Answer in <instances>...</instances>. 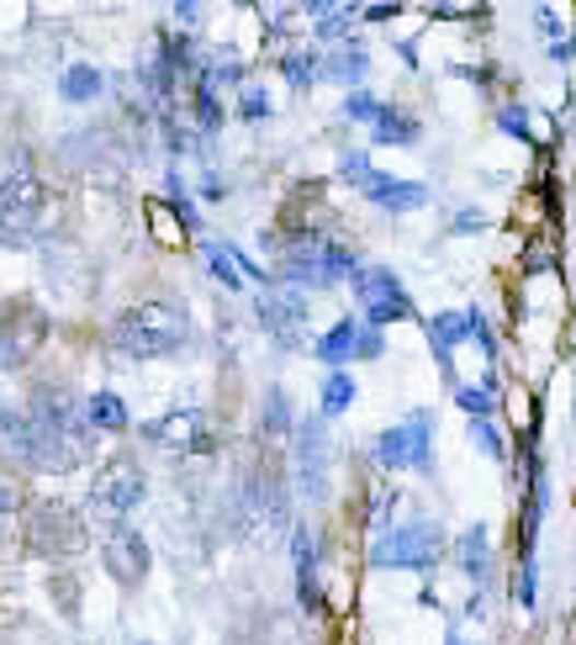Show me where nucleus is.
<instances>
[{
    "label": "nucleus",
    "mask_w": 576,
    "mask_h": 645,
    "mask_svg": "<svg viewBox=\"0 0 576 645\" xmlns=\"http://www.w3.org/2000/svg\"><path fill=\"white\" fill-rule=\"evenodd\" d=\"M381 349H387V338H381L376 323H365V318H338L334 329L312 344V355L334 370L355 366V360H381Z\"/></svg>",
    "instance_id": "ddd939ff"
},
{
    "label": "nucleus",
    "mask_w": 576,
    "mask_h": 645,
    "mask_svg": "<svg viewBox=\"0 0 576 645\" xmlns=\"http://www.w3.org/2000/svg\"><path fill=\"white\" fill-rule=\"evenodd\" d=\"M48 312L27 302V297H16V302H5L0 308V376H11V370H22L48 344Z\"/></svg>",
    "instance_id": "1a4fd4ad"
},
{
    "label": "nucleus",
    "mask_w": 576,
    "mask_h": 645,
    "mask_svg": "<svg viewBox=\"0 0 576 645\" xmlns=\"http://www.w3.org/2000/svg\"><path fill=\"white\" fill-rule=\"evenodd\" d=\"M338 175H344V181L355 185V191H365V185L376 181V175H381V170H376V164H370V154H344V164H338Z\"/></svg>",
    "instance_id": "c756f323"
},
{
    "label": "nucleus",
    "mask_w": 576,
    "mask_h": 645,
    "mask_svg": "<svg viewBox=\"0 0 576 645\" xmlns=\"http://www.w3.org/2000/svg\"><path fill=\"white\" fill-rule=\"evenodd\" d=\"M297 487L323 503L329 497V418H302L297 424Z\"/></svg>",
    "instance_id": "4468645a"
},
{
    "label": "nucleus",
    "mask_w": 576,
    "mask_h": 645,
    "mask_svg": "<svg viewBox=\"0 0 576 645\" xmlns=\"http://www.w3.org/2000/svg\"><path fill=\"white\" fill-rule=\"evenodd\" d=\"M101 566H106V577L117 587H143L153 566L149 540L138 529H127V523H106L101 529Z\"/></svg>",
    "instance_id": "f8f14e48"
},
{
    "label": "nucleus",
    "mask_w": 576,
    "mask_h": 645,
    "mask_svg": "<svg viewBox=\"0 0 576 645\" xmlns=\"http://www.w3.org/2000/svg\"><path fill=\"white\" fill-rule=\"evenodd\" d=\"M471 338H476V312H439V318H428V349H434V360H439L450 387H460L456 349L471 344Z\"/></svg>",
    "instance_id": "dca6fc26"
},
{
    "label": "nucleus",
    "mask_w": 576,
    "mask_h": 645,
    "mask_svg": "<svg viewBox=\"0 0 576 645\" xmlns=\"http://www.w3.org/2000/svg\"><path fill=\"white\" fill-rule=\"evenodd\" d=\"M48 592H54V603L64 598V609H69V614L80 609V598H74V577H54V583H48Z\"/></svg>",
    "instance_id": "f704fd0d"
},
{
    "label": "nucleus",
    "mask_w": 576,
    "mask_h": 645,
    "mask_svg": "<svg viewBox=\"0 0 576 645\" xmlns=\"http://www.w3.org/2000/svg\"><path fill=\"white\" fill-rule=\"evenodd\" d=\"M360 16L365 22H387V16H396V5H365Z\"/></svg>",
    "instance_id": "4c0bfd02"
},
{
    "label": "nucleus",
    "mask_w": 576,
    "mask_h": 645,
    "mask_svg": "<svg viewBox=\"0 0 576 645\" xmlns=\"http://www.w3.org/2000/svg\"><path fill=\"white\" fill-rule=\"evenodd\" d=\"M445 645H465V641H460V635H456V630H450V635H445Z\"/></svg>",
    "instance_id": "58836bf2"
},
{
    "label": "nucleus",
    "mask_w": 576,
    "mask_h": 645,
    "mask_svg": "<svg viewBox=\"0 0 576 645\" xmlns=\"http://www.w3.org/2000/svg\"><path fill=\"white\" fill-rule=\"evenodd\" d=\"M534 583H540V577H534V555H518V572H514V603L534 609V598H540V592H534Z\"/></svg>",
    "instance_id": "cd10ccee"
},
{
    "label": "nucleus",
    "mask_w": 576,
    "mask_h": 645,
    "mask_svg": "<svg viewBox=\"0 0 576 645\" xmlns=\"http://www.w3.org/2000/svg\"><path fill=\"white\" fill-rule=\"evenodd\" d=\"M381 112H387V101H376L370 91H349V101H344V117H349V123L376 127L381 123Z\"/></svg>",
    "instance_id": "bb28decb"
},
{
    "label": "nucleus",
    "mask_w": 576,
    "mask_h": 645,
    "mask_svg": "<svg viewBox=\"0 0 576 645\" xmlns=\"http://www.w3.org/2000/svg\"><path fill=\"white\" fill-rule=\"evenodd\" d=\"M48 217H54V196L37 175H16V181L0 185V244L22 249L32 239H43Z\"/></svg>",
    "instance_id": "20e7f679"
},
{
    "label": "nucleus",
    "mask_w": 576,
    "mask_h": 645,
    "mask_svg": "<svg viewBox=\"0 0 576 645\" xmlns=\"http://www.w3.org/2000/svg\"><path fill=\"white\" fill-rule=\"evenodd\" d=\"M323 74L338 80V85H349V91H365V48L349 37L344 48H334V54L323 59Z\"/></svg>",
    "instance_id": "4be33fe9"
},
{
    "label": "nucleus",
    "mask_w": 576,
    "mask_h": 645,
    "mask_svg": "<svg viewBox=\"0 0 576 645\" xmlns=\"http://www.w3.org/2000/svg\"><path fill=\"white\" fill-rule=\"evenodd\" d=\"M27 418L37 424L43 439L54 445H69L80 456H91V418H85V402L74 398L69 387H32V402H27Z\"/></svg>",
    "instance_id": "39448f33"
},
{
    "label": "nucleus",
    "mask_w": 576,
    "mask_h": 645,
    "mask_svg": "<svg viewBox=\"0 0 576 645\" xmlns=\"http://www.w3.org/2000/svg\"><path fill=\"white\" fill-rule=\"evenodd\" d=\"M280 74H286L291 85H312V80L323 74V59H318V54H280Z\"/></svg>",
    "instance_id": "393cba45"
},
{
    "label": "nucleus",
    "mask_w": 576,
    "mask_h": 645,
    "mask_svg": "<svg viewBox=\"0 0 576 645\" xmlns=\"http://www.w3.org/2000/svg\"><path fill=\"white\" fill-rule=\"evenodd\" d=\"M101 95H106V74L95 64H69L59 74V101H69V106H91Z\"/></svg>",
    "instance_id": "aec40b11"
},
{
    "label": "nucleus",
    "mask_w": 576,
    "mask_h": 645,
    "mask_svg": "<svg viewBox=\"0 0 576 645\" xmlns=\"http://www.w3.org/2000/svg\"><path fill=\"white\" fill-rule=\"evenodd\" d=\"M254 308H260V323H265V334H270L280 349H297V344H302V329H307V291H291V286H265Z\"/></svg>",
    "instance_id": "2eb2a0df"
},
{
    "label": "nucleus",
    "mask_w": 576,
    "mask_h": 645,
    "mask_svg": "<svg viewBox=\"0 0 576 645\" xmlns=\"http://www.w3.org/2000/svg\"><path fill=\"white\" fill-rule=\"evenodd\" d=\"M355 270H360V254L334 244V239H318V233L291 239L280 249V260H275V276L286 280L291 291H329L338 280H355Z\"/></svg>",
    "instance_id": "f03ea898"
},
{
    "label": "nucleus",
    "mask_w": 576,
    "mask_h": 645,
    "mask_svg": "<svg viewBox=\"0 0 576 645\" xmlns=\"http://www.w3.org/2000/svg\"><path fill=\"white\" fill-rule=\"evenodd\" d=\"M143 497H149V476H143V465L133 456H112L91 476V514L106 523H122L127 514H138Z\"/></svg>",
    "instance_id": "0eeeda50"
},
{
    "label": "nucleus",
    "mask_w": 576,
    "mask_h": 645,
    "mask_svg": "<svg viewBox=\"0 0 576 645\" xmlns=\"http://www.w3.org/2000/svg\"><path fill=\"white\" fill-rule=\"evenodd\" d=\"M456 555H460V572H465L471 583H476V587H492V534H486L482 523H471V529L460 534Z\"/></svg>",
    "instance_id": "6ab92c4d"
},
{
    "label": "nucleus",
    "mask_w": 576,
    "mask_h": 645,
    "mask_svg": "<svg viewBox=\"0 0 576 645\" xmlns=\"http://www.w3.org/2000/svg\"><path fill=\"white\" fill-rule=\"evenodd\" d=\"M360 196L370 201V207H381V212H418V207H428V185L424 181H396V175H376Z\"/></svg>",
    "instance_id": "f3484780"
},
{
    "label": "nucleus",
    "mask_w": 576,
    "mask_h": 645,
    "mask_svg": "<svg viewBox=\"0 0 576 645\" xmlns=\"http://www.w3.org/2000/svg\"><path fill=\"white\" fill-rule=\"evenodd\" d=\"M471 344H482L486 360H497V338H492V323H486L482 312H476V338H471Z\"/></svg>",
    "instance_id": "c9c22d12"
},
{
    "label": "nucleus",
    "mask_w": 576,
    "mask_h": 645,
    "mask_svg": "<svg viewBox=\"0 0 576 645\" xmlns=\"http://www.w3.org/2000/svg\"><path fill=\"white\" fill-rule=\"evenodd\" d=\"M572 37H576V32H572ZM572 54H576V43H572Z\"/></svg>",
    "instance_id": "ea45409f"
},
{
    "label": "nucleus",
    "mask_w": 576,
    "mask_h": 645,
    "mask_svg": "<svg viewBox=\"0 0 576 645\" xmlns=\"http://www.w3.org/2000/svg\"><path fill=\"white\" fill-rule=\"evenodd\" d=\"M265 434H270V439L291 434V407H286V392H270V398H265Z\"/></svg>",
    "instance_id": "c85d7f7f"
},
{
    "label": "nucleus",
    "mask_w": 576,
    "mask_h": 645,
    "mask_svg": "<svg viewBox=\"0 0 576 645\" xmlns=\"http://www.w3.org/2000/svg\"><path fill=\"white\" fill-rule=\"evenodd\" d=\"M106 338H112V349L127 355V360H164V355H175L185 338H191V323H185V312L175 308V302L149 297V302L122 308L117 318H112Z\"/></svg>",
    "instance_id": "f257e3e1"
},
{
    "label": "nucleus",
    "mask_w": 576,
    "mask_h": 645,
    "mask_svg": "<svg viewBox=\"0 0 576 645\" xmlns=\"http://www.w3.org/2000/svg\"><path fill=\"white\" fill-rule=\"evenodd\" d=\"M22 540H27L32 555H80L91 545L85 519H80L69 503H59V497L27 503V514H22Z\"/></svg>",
    "instance_id": "7ed1b4c3"
},
{
    "label": "nucleus",
    "mask_w": 576,
    "mask_h": 645,
    "mask_svg": "<svg viewBox=\"0 0 576 645\" xmlns=\"http://www.w3.org/2000/svg\"><path fill=\"white\" fill-rule=\"evenodd\" d=\"M85 418H91L95 434H127L133 429V413H127V402H122L117 392H95V398H85Z\"/></svg>",
    "instance_id": "412c9836"
},
{
    "label": "nucleus",
    "mask_w": 576,
    "mask_h": 645,
    "mask_svg": "<svg viewBox=\"0 0 576 645\" xmlns=\"http://www.w3.org/2000/svg\"><path fill=\"white\" fill-rule=\"evenodd\" d=\"M349 402H355V376L334 370V376L323 381V402H318V413H323V418H338V413H344Z\"/></svg>",
    "instance_id": "b1692460"
},
{
    "label": "nucleus",
    "mask_w": 576,
    "mask_h": 645,
    "mask_svg": "<svg viewBox=\"0 0 576 645\" xmlns=\"http://www.w3.org/2000/svg\"><path fill=\"white\" fill-rule=\"evenodd\" d=\"M265 112H270V95L260 91V85H249V91H243V101H239V117H243V123H260Z\"/></svg>",
    "instance_id": "72a5a7b5"
},
{
    "label": "nucleus",
    "mask_w": 576,
    "mask_h": 645,
    "mask_svg": "<svg viewBox=\"0 0 576 645\" xmlns=\"http://www.w3.org/2000/svg\"><path fill=\"white\" fill-rule=\"evenodd\" d=\"M0 456L5 461L37 465V429H32L27 407H5L0 402Z\"/></svg>",
    "instance_id": "a211bd4d"
},
{
    "label": "nucleus",
    "mask_w": 576,
    "mask_h": 645,
    "mask_svg": "<svg viewBox=\"0 0 576 645\" xmlns=\"http://www.w3.org/2000/svg\"><path fill=\"white\" fill-rule=\"evenodd\" d=\"M486 217L482 212H456V222H450V228H456V233H471V228H482Z\"/></svg>",
    "instance_id": "e433bc0d"
},
{
    "label": "nucleus",
    "mask_w": 576,
    "mask_h": 645,
    "mask_svg": "<svg viewBox=\"0 0 576 645\" xmlns=\"http://www.w3.org/2000/svg\"><path fill=\"white\" fill-rule=\"evenodd\" d=\"M355 302H360L365 323H376V329H387V323H407L413 318V297H407V286L387 270V265H360L355 270Z\"/></svg>",
    "instance_id": "9b49d317"
},
{
    "label": "nucleus",
    "mask_w": 576,
    "mask_h": 645,
    "mask_svg": "<svg viewBox=\"0 0 576 645\" xmlns=\"http://www.w3.org/2000/svg\"><path fill=\"white\" fill-rule=\"evenodd\" d=\"M16 514H27V497H22V487L11 476H0V529L16 523Z\"/></svg>",
    "instance_id": "7c9ffc66"
},
{
    "label": "nucleus",
    "mask_w": 576,
    "mask_h": 645,
    "mask_svg": "<svg viewBox=\"0 0 576 645\" xmlns=\"http://www.w3.org/2000/svg\"><path fill=\"white\" fill-rule=\"evenodd\" d=\"M149 445L175 456V461H191V456H212L217 450V424L207 407H175L164 418L149 424Z\"/></svg>",
    "instance_id": "9d476101"
},
{
    "label": "nucleus",
    "mask_w": 576,
    "mask_h": 645,
    "mask_svg": "<svg viewBox=\"0 0 576 645\" xmlns=\"http://www.w3.org/2000/svg\"><path fill=\"white\" fill-rule=\"evenodd\" d=\"M370 461L381 471H428L434 465V413L418 407L407 418H396L392 429L370 439Z\"/></svg>",
    "instance_id": "423d86ee"
},
{
    "label": "nucleus",
    "mask_w": 576,
    "mask_h": 645,
    "mask_svg": "<svg viewBox=\"0 0 576 645\" xmlns=\"http://www.w3.org/2000/svg\"><path fill=\"white\" fill-rule=\"evenodd\" d=\"M497 123H503V133H508V138L534 143V127H529V112H523V106H503V112H497Z\"/></svg>",
    "instance_id": "473e14b6"
},
{
    "label": "nucleus",
    "mask_w": 576,
    "mask_h": 645,
    "mask_svg": "<svg viewBox=\"0 0 576 645\" xmlns=\"http://www.w3.org/2000/svg\"><path fill=\"white\" fill-rule=\"evenodd\" d=\"M471 439L482 445L492 461H503V456H508V450H503V434H497V424H492V418H471Z\"/></svg>",
    "instance_id": "2f4dec72"
},
{
    "label": "nucleus",
    "mask_w": 576,
    "mask_h": 645,
    "mask_svg": "<svg viewBox=\"0 0 576 645\" xmlns=\"http://www.w3.org/2000/svg\"><path fill=\"white\" fill-rule=\"evenodd\" d=\"M492 392H497L492 381H486V387H456V402L471 418H492V413H497V398H492Z\"/></svg>",
    "instance_id": "a878e982"
},
{
    "label": "nucleus",
    "mask_w": 576,
    "mask_h": 645,
    "mask_svg": "<svg viewBox=\"0 0 576 645\" xmlns=\"http://www.w3.org/2000/svg\"><path fill=\"white\" fill-rule=\"evenodd\" d=\"M370 138H376V143H396V149H407V143H418V138H424V127H418V117H407V112L387 106V112H381V123L370 127Z\"/></svg>",
    "instance_id": "5701e85b"
},
{
    "label": "nucleus",
    "mask_w": 576,
    "mask_h": 645,
    "mask_svg": "<svg viewBox=\"0 0 576 645\" xmlns=\"http://www.w3.org/2000/svg\"><path fill=\"white\" fill-rule=\"evenodd\" d=\"M439 555H445V534L434 523H396L387 534H376L370 566H381V572H428Z\"/></svg>",
    "instance_id": "6e6552de"
}]
</instances>
